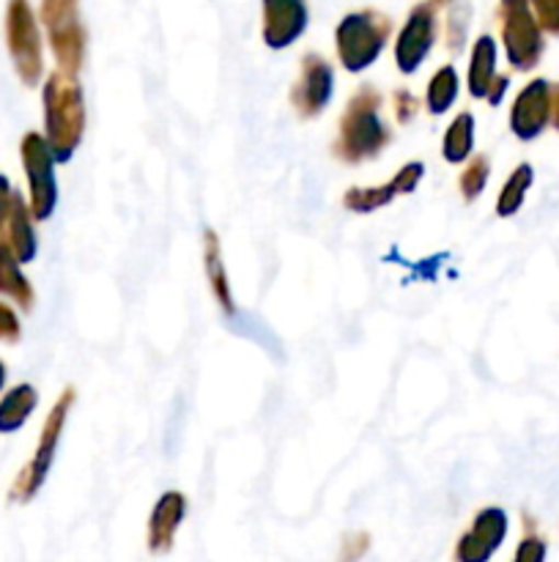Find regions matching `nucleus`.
<instances>
[{
    "label": "nucleus",
    "mask_w": 559,
    "mask_h": 562,
    "mask_svg": "<svg viewBox=\"0 0 559 562\" xmlns=\"http://www.w3.org/2000/svg\"><path fill=\"white\" fill-rule=\"evenodd\" d=\"M493 64H497V44L491 36L477 38L475 55H471V71H469V86L475 97H488L493 86Z\"/></svg>",
    "instance_id": "17"
},
{
    "label": "nucleus",
    "mask_w": 559,
    "mask_h": 562,
    "mask_svg": "<svg viewBox=\"0 0 559 562\" xmlns=\"http://www.w3.org/2000/svg\"><path fill=\"white\" fill-rule=\"evenodd\" d=\"M537 11V20L546 31L559 33V0H532Z\"/></svg>",
    "instance_id": "25"
},
{
    "label": "nucleus",
    "mask_w": 559,
    "mask_h": 562,
    "mask_svg": "<svg viewBox=\"0 0 559 562\" xmlns=\"http://www.w3.org/2000/svg\"><path fill=\"white\" fill-rule=\"evenodd\" d=\"M515 558H518V562L543 560V558H546V543L537 541V538H526V541L521 543V549H518V554H515Z\"/></svg>",
    "instance_id": "28"
},
{
    "label": "nucleus",
    "mask_w": 559,
    "mask_h": 562,
    "mask_svg": "<svg viewBox=\"0 0 559 562\" xmlns=\"http://www.w3.org/2000/svg\"><path fill=\"white\" fill-rule=\"evenodd\" d=\"M5 42H9L11 58L22 82L33 86L42 75V42H38V25L27 0H9L5 11Z\"/></svg>",
    "instance_id": "3"
},
{
    "label": "nucleus",
    "mask_w": 559,
    "mask_h": 562,
    "mask_svg": "<svg viewBox=\"0 0 559 562\" xmlns=\"http://www.w3.org/2000/svg\"><path fill=\"white\" fill-rule=\"evenodd\" d=\"M329 93H332V71L323 60L310 55L305 64V75H301V86L296 91V108L307 115L318 113L327 104Z\"/></svg>",
    "instance_id": "13"
},
{
    "label": "nucleus",
    "mask_w": 559,
    "mask_h": 562,
    "mask_svg": "<svg viewBox=\"0 0 559 562\" xmlns=\"http://www.w3.org/2000/svg\"><path fill=\"white\" fill-rule=\"evenodd\" d=\"M307 25L305 0H263V38L269 47H288Z\"/></svg>",
    "instance_id": "10"
},
{
    "label": "nucleus",
    "mask_w": 559,
    "mask_h": 562,
    "mask_svg": "<svg viewBox=\"0 0 559 562\" xmlns=\"http://www.w3.org/2000/svg\"><path fill=\"white\" fill-rule=\"evenodd\" d=\"M16 338H20V322H16L14 311L5 302H0V340L14 344Z\"/></svg>",
    "instance_id": "26"
},
{
    "label": "nucleus",
    "mask_w": 559,
    "mask_h": 562,
    "mask_svg": "<svg viewBox=\"0 0 559 562\" xmlns=\"http://www.w3.org/2000/svg\"><path fill=\"white\" fill-rule=\"evenodd\" d=\"M471 132H475V124H471L469 113H460L458 121L449 126L447 137H444V157L447 162H464L471 151Z\"/></svg>",
    "instance_id": "19"
},
{
    "label": "nucleus",
    "mask_w": 559,
    "mask_h": 562,
    "mask_svg": "<svg viewBox=\"0 0 559 562\" xmlns=\"http://www.w3.org/2000/svg\"><path fill=\"white\" fill-rule=\"evenodd\" d=\"M548 115H551V86L546 80H535L515 99L510 124L521 140H532L546 130Z\"/></svg>",
    "instance_id": "9"
},
{
    "label": "nucleus",
    "mask_w": 559,
    "mask_h": 562,
    "mask_svg": "<svg viewBox=\"0 0 559 562\" xmlns=\"http://www.w3.org/2000/svg\"><path fill=\"white\" fill-rule=\"evenodd\" d=\"M3 382H5V368L3 362H0V387H3Z\"/></svg>",
    "instance_id": "30"
},
{
    "label": "nucleus",
    "mask_w": 559,
    "mask_h": 562,
    "mask_svg": "<svg viewBox=\"0 0 559 562\" xmlns=\"http://www.w3.org/2000/svg\"><path fill=\"white\" fill-rule=\"evenodd\" d=\"M455 93H458V75H455L453 66H444V69L433 77L431 88H427V108H431V113L442 115L444 110H449Z\"/></svg>",
    "instance_id": "21"
},
{
    "label": "nucleus",
    "mask_w": 559,
    "mask_h": 562,
    "mask_svg": "<svg viewBox=\"0 0 559 562\" xmlns=\"http://www.w3.org/2000/svg\"><path fill=\"white\" fill-rule=\"evenodd\" d=\"M389 22L384 16L373 14V11H360V14H349L338 27V49L343 58L345 69L360 71L376 60L381 53L384 42H387Z\"/></svg>",
    "instance_id": "2"
},
{
    "label": "nucleus",
    "mask_w": 559,
    "mask_h": 562,
    "mask_svg": "<svg viewBox=\"0 0 559 562\" xmlns=\"http://www.w3.org/2000/svg\"><path fill=\"white\" fill-rule=\"evenodd\" d=\"M488 181V159L486 157H477L475 162L469 165V170L464 173V179H460V187H464V195L466 198H475L480 195L482 187H486Z\"/></svg>",
    "instance_id": "24"
},
{
    "label": "nucleus",
    "mask_w": 559,
    "mask_h": 562,
    "mask_svg": "<svg viewBox=\"0 0 559 562\" xmlns=\"http://www.w3.org/2000/svg\"><path fill=\"white\" fill-rule=\"evenodd\" d=\"M433 0L431 3H422L417 5L414 14L409 16V22H406L403 33H400L398 38V49H395V55H398V66L400 71H414L417 66L425 60L427 49L433 47Z\"/></svg>",
    "instance_id": "11"
},
{
    "label": "nucleus",
    "mask_w": 559,
    "mask_h": 562,
    "mask_svg": "<svg viewBox=\"0 0 559 562\" xmlns=\"http://www.w3.org/2000/svg\"><path fill=\"white\" fill-rule=\"evenodd\" d=\"M206 247H208V274H212V289H214V294L219 296V302H223L225 307H230L228 283H225L223 269H219V258H217V239H214L212 234H208Z\"/></svg>",
    "instance_id": "23"
},
{
    "label": "nucleus",
    "mask_w": 559,
    "mask_h": 562,
    "mask_svg": "<svg viewBox=\"0 0 559 562\" xmlns=\"http://www.w3.org/2000/svg\"><path fill=\"white\" fill-rule=\"evenodd\" d=\"M42 20L49 31L58 64L75 75L82 58V27L77 22V0H44Z\"/></svg>",
    "instance_id": "5"
},
{
    "label": "nucleus",
    "mask_w": 559,
    "mask_h": 562,
    "mask_svg": "<svg viewBox=\"0 0 559 562\" xmlns=\"http://www.w3.org/2000/svg\"><path fill=\"white\" fill-rule=\"evenodd\" d=\"M181 516H184V497H181V494H164V497L159 499L151 519V547L157 549V552L170 547Z\"/></svg>",
    "instance_id": "15"
},
{
    "label": "nucleus",
    "mask_w": 559,
    "mask_h": 562,
    "mask_svg": "<svg viewBox=\"0 0 559 562\" xmlns=\"http://www.w3.org/2000/svg\"><path fill=\"white\" fill-rule=\"evenodd\" d=\"M53 151L42 135L31 132L22 140V162L31 181V212L36 220H47L55 209V176Z\"/></svg>",
    "instance_id": "6"
},
{
    "label": "nucleus",
    "mask_w": 559,
    "mask_h": 562,
    "mask_svg": "<svg viewBox=\"0 0 559 562\" xmlns=\"http://www.w3.org/2000/svg\"><path fill=\"white\" fill-rule=\"evenodd\" d=\"M387 140L381 121L376 119V97L362 93L354 99L349 115L343 119V154L345 159L370 157Z\"/></svg>",
    "instance_id": "7"
},
{
    "label": "nucleus",
    "mask_w": 559,
    "mask_h": 562,
    "mask_svg": "<svg viewBox=\"0 0 559 562\" xmlns=\"http://www.w3.org/2000/svg\"><path fill=\"white\" fill-rule=\"evenodd\" d=\"M395 192H400L398 181L387 187H378V190H354L351 195H345V203H349L354 212H370V209L384 206L387 201H392Z\"/></svg>",
    "instance_id": "22"
},
{
    "label": "nucleus",
    "mask_w": 559,
    "mask_h": 562,
    "mask_svg": "<svg viewBox=\"0 0 559 562\" xmlns=\"http://www.w3.org/2000/svg\"><path fill=\"white\" fill-rule=\"evenodd\" d=\"M0 294L11 296V300L20 302L22 307L33 305V289L20 272V261L14 258V252L5 245H0Z\"/></svg>",
    "instance_id": "18"
},
{
    "label": "nucleus",
    "mask_w": 559,
    "mask_h": 562,
    "mask_svg": "<svg viewBox=\"0 0 559 562\" xmlns=\"http://www.w3.org/2000/svg\"><path fill=\"white\" fill-rule=\"evenodd\" d=\"M11 201H14V192H11V184L5 176H0V241H3L5 223H9L11 214Z\"/></svg>",
    "instance_id": "27"
},
{
    "label": "nucleus",
    "mask_w": 559,
    "mask_h": 562,
    "mask_svg": "<svg viewBox=\"0 0 559 562\" xmlns=\"http://www.w3.org/2000/svg\"><path fill=\"white\" fill-rule=\"evenodd\" d=\"M36 390L31 384H20L16 390H11L3 401H0V434H11L22 426V423L31 417V412L36 409Z\"/></svg>",
    "instance_id": "16"
},
{
    "label": "nucleus",
    "mask_w": 559,
    "mask_h": 562,
    "mask_svg": "<svg viewBox=\"0 0 559 562\" xmlns=\"http://www.w3.org/2000/svg\"><path fill=\"white\" fill-rule=\"evenodd\" d=\"M529 184H532V168L529 165H521V168L510 176L507 184H504L502 195H499L497 209L502 217H510V214L518 212L521 203H524L526 190H529Z\"/></svg>",
    "instance_id": "20"
},
{
    "label": "nucleus",
    "mask_w": 559,
    "mask_h": 562,
    "mask_svg": "<svg viewBox=\"0 0 559 562\" xmlns=\"http://www.w3.org/2000/svg\"><path fill=\"white\" fill-rule=\"evenodd\" d=\"M551 115H554V126L559 130V86L554 88V93H551Z\"/></svg>",
    "instance_id": "29"
},
{
    "label": "nucleus",
    "mask_w": 559,
    "mask_h": 562,
    "mask_svg": "<svg viewBox=\"0 0 559 562\" xmlns=\"http://www.w3.org/2000/svg\"><path fill=\"white\" fill-rule=\"evenodd\" d=\"M504 532H507V516L499 508H488L477 516L475 530L460 541L458 558L469 562H482L491 558L493 549L502 543Z\"/></svg>",
    "instance_id": "12"
},
{
    "label": "nucleus",
    "mask_w": 559,
    "mask_h": 562,
    "mask_svg": "<svg viewBox=\"0 0 559 562\" xmlns=\"http://www.w3.org/2000/svg\"><path fill=\"white\" fill-rule=\"evenodd\" d=\"M5 231H9V234H3V241H0V245L9 247L20 263L33 261V256H36V236H33L31 217H27V209L20 195H14V201H11V214L9 223H5Z\"/></svg>",
    "instance_id": "14"
},
{
    "label": "nucleus",
    "mask_w": 559,
    "mask_h": 562,
    "mask_svg": "<svg viewBox=\"0 0 559 562\" xmlns=\"http://www.w3.org/2000/svg\"><path fill=\"white\" fill-rule=\"evenodd\" d=\"M502 36L507 58L515 69L526 71L540 60L543 36L540 25L532 16L529 0H502Z\"/></svg>",
    "instance_id": "4"
},
{
    "label": "nucleus",
    "mask_w": 559,
    "mask_h": 562,
    "mask_svg": "<svg viewBox=\"0 0 559 562\" xmlns=\"http://www.w3.org/2000/svg\"><path fill=\"white\" fill-rule=\"evenodd\" d=\"M69 401H71V393H66L64 398L55 404L53 415L47 417V423H44V434H42V442H38L36 459H33V464L22 472L20 483L14 486V497L31 499L33 494H36V488L44 483V475H47L49 464H53V450H55V442H58V437H60V426H64L66 406H69Z\"/></svg>",
    "instance_id": "8"
},
{
    "label": "nucleus",
    "mask_w": 559,
    "mask_h": 562,
    "mask_svg": "<svg viewBox=\"0 0 559 562\" xmlns=\"http://www.w3.org/2000/svg\"><path fill=\"white\" fill-rule=\"evenodd\" d=\"M44 113H47V143L55 159L66 162L75 154L82 135V91L75 77L53 75L44 86Z\"/></svg>",
    "instance_id": "1"
}]
</instances>
